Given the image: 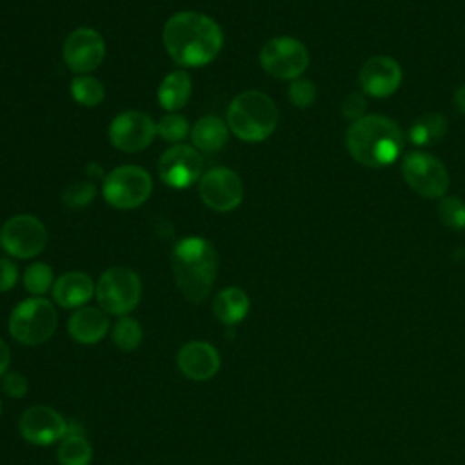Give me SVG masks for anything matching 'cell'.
<instances>
[{
	"label": "cell",
	"instance_id": "1",
	"mask_svg": "<svg viewBox=\"0 0 465 465\" xmlns=\"http://www.w3.org/2000/svg\"><path fill=\"white\" fill-rule=\"evenodd\" d=\"M162 40L167 54L176 64L200 67L216 58L223 45V33L211 16L182 11L165 22Z\"/></svg>",
	"mask_w": 465,
	"mask_h": 465
},
{
	"label": "cell",
	"instance_id": "2",
	"mask_svg": "<svg viewBox=\"0 0 465 465\" xmlns=\"http://www.w3.org/2000/svg\"><path fill=\"white\" fill-rule=\"evenodd\" d=\"M405 136L400 125L381 114H365L345 131L347 153L363 167L391 165L403 151Z\"/></svg>",
	"mask_w": 465,
	"mask_h": 465
},
{
	"label": "cell",
	"instance_id": "3",
	"mask_svg": "<svg viewBox=\"0 0 465 465\" xmlns=\"http://www.w3.org/2000/svg\"><path fill=\"white\" fill-rule=\"evenodd\" d=\"M173 276L182 294L194 303L203 302L218 274V252L203 236H185L171 254Z\"/></svg>",
	"mask_w": 465,
	"mask_h": 465
},
{
	"label": "cell",
	"instance_id": "4",
	"mask_svg": "<svg viewBox=\"0 0 465 465\" xmlns=\"http://www.w3.org/2000/svg\"><path fill=\"white\" fill-rule=\"evenodd\" d=\"M229 131L243 142H263L278 125V109L272 98L262 91L249 89L236 94L227 109Z\"/></svg>",
	"mask_w": 465,
	"mask_h": 465
},
{
	"label": "cell",
	"instance_id": "5",
	"mask_svg": "<svg viewBox=\"0 0 465 465\" xmlns=\"http://www.w3.org/2000/svg\"><path fill=\"white\" fill-rule=\"evenodd\" d=\"M54 305L44 296H31L15 305L9 314V334L22 345L45 343L56 331Z\"/></svg>",
	"mask_w": 465,
	"mask_h": 465
},
{
	"label": "cell",
	"instance_id": "6",
	"mask_svg": "<svg viewBox=\"0 0 465 465\" xmlns=\"http://www.w3.org/2000/svg\"><path fill=\"white\" fill-rule=\"evenodd\" d=\"M94 296L107 314L127 316L142 298L140 276L129 267H109L98 278Z\"/></svg>",
	"mask_w": 465,
	"mask_h": 465
},
{
	"label": "cell",
	"instance_id": "7",
	"mask_svg": "<svg viewBox=\"0 0 465 465\" xmlns=\"http://www.w3.org/2000/svg\"><path fill=\"white\" fill-rule=\"evenodd\" d=\"M104 200L122 211L140 207L153 193L149 173L138 165H118L104 180Z\"/></svg>",
	"mask_w": 465,
	"mask_h": 465
},
{
	"label": "cell",
	"instance_id": "8",
	"mask_svg": "<svg viewBox=\"0 0 465 465\" xmlns=\"http://www.w3.org/2000/svg\"><path fill=\"white\" fill-rule=\"evenodd\" d=\"M401 176L405 183L423 198H443L450 182L441 160L423 151L405 153Z\"/></svg>",
	"mask_w": 465,
	"mask_h": 465
},
{
	"label": "cell",
	"instance_id": "9",
	"mask_svg": "<svg viewBox=\"0 0 465 465\" xmlns=\"http://www.w3.org/2000/svg\"><path fill=\"white\" fill-rule=\"evenodd\" d=\"M263 71L278 80H296L309 65L307 47L292 36H274L260 51Z\"/></svg>",
	"mask_w": 465,
	"mask_h": 465
},
{
	"label": "cell",
	"instance_id": "10",
	"mask_svg": "<svg viewBox=\"0 0 465 465\" xmlns=\"http://www.w3.org/2000/svg\"><path fill=\"white\" fill-rule=\"evenodd\" d=\"M45 243L47 229L44 222L33 214H16L0 229V245L15 258H35L44 251Z\"/></svg>",
	"mask_w": 465,
	"mask_h": 465
},
{
	"label": "cell",
	"instance_id": "11",
	"mask_svg": "<svg viewBox=\"0 0 465 465\" xmlns=\"http://www.w3.org/2000/svg\"><path fill=\"white\" fill-rule=\"evenodd\" d=\"M198 193L209 209L216 213H229L242 203L243 183L232 169L214 167L202 174Z\"/></svg>",
	"mask_w": 465,
	"mask_h": 465
},
{
	"label": "cell",
	"instance_id": "12",
	"mask_svg": "<svg viewBox=\"0 0 465 465\" xmlns=\"http://www.w3.org/2000/svg\"><path fill=\"white\" fill-rule=\"evenodd\" d=\"M109 142L124 153L145 149L156 136V122L142 111H124L109 124Z\"/></svg>",
	"mask_w": 465,
	"mask_h": 465
},
{
	"label": "cell",
	"instance_id": "13",
	"mask_svg": "<svg viewBox=\"0 0 465 465\" xmlns=\"http://www.w3.org/2000/svg\"><path fill=\"white\" fill-rule=\"evenodd\" d=\"M203 160L198 149L183 143L169 147L158 160L160 180L173 189H187L202 178Z\"/></svg>",
	"mask_w": 465,
	"mask_h": 465
},
{
	"label": "cell",
	"instance_id": "14",
	"mask_svg": "<svg viewBox=\"0 0 465 465\" xmlns=\"http://www.w3.org/2000/svg\"><path fill=\"white\" fill-rule=\"evenodd\" d=\"M18 430L25 441L45 447L67 434V420L49 405H33L22 412Z\"/></svg>",
	"mask_w": 465,
	"mask_h": 465
},
{
	"label": "cell",
	"instance_id": "15",
	"mask_svg": "<svg viewBox=\"0 0 465 465\" xmlns=\"http://www.w3.org/2000/svg\"><path fill=\"white\" fill-rule=\"evenodd\" d=\"M105 56V42L102 35L91 27H78L64 42V62L78 74L94 71Z\"/></svg>",
	"mask_w": 465,
	"mask_h": 465
},
{
	"label": "cell",
	"instance_id": "16",
	"mask_svg": "<svg viewBox=\"0 0 465 465\" xmlns=\"http://www.w3.org/2000/svg\"><path fill=\"white\" fill-rule=\"evenodd\" d=\"M401 76V67L394 58L372 56L361 65L358 73V84L363 94L372 98H387L398 91Z\"/></svg>",
	"mask_w": 465,
	"mask_h": 465
},
{
	"label": "cell",
	"instance_id": "17",
	"mask_svg": "<svg viewBox=\"0 0 465 465\" xmlns=\"http://www.w3.org/2000/svg\"><path fill=\"white\" fill-rule=\"evenodd\" d=\"M176 365L185 378L193 381H207L220 371V354L214 345L194 340L180 347Z\"/></svg>",
	"mask_w": 465,
	"mask_h": 465
},
{
	"label": "cell",
	"instance_id": "18",
	"mask_svg": "<svg viewBox=\"0 0 465 465\" xmlns=\"http://www.w3.org/2000/svg\"><path fill=\"white\" fill-rule=\"evenodd\" d=\"M94 282L82 271H69L53 283V300L64 309H80L94 296Z\"/></svg>",
	"mask_w": 465,
	"mask_h": 465
},
{
	"label": "cell",
	"instance_id": "19",
	"mask_svg": "<svg viewBox=\"0 0 465 465\" xmlns=\"http://www.w3.org/2000/svg\"><path fill=\"white\" fill-rule=\"evenodd\" d=\"M67 331L69 336L78 343H98L109 332V316L100 307L84 305L69 316Z\"/></svg>",
	"mask_w": 465,
	"mask_h": 465
},
{
	"label": "cell",
	"instance_id": "20",
	"mask_svg": "<svg viewBox=\"0 0 465 465\" xmlns=\"http://www.w3.org/2000/svg\"><path fill=\"white\" fill-rule=\"evenodd\" d=\"M251 302L245 291L240 287H225L213 298V314L223 325H236L240 323L249 312Z\"/></svg>",
	"mask_w": 465,
	"mask_h": 465
},
{
	"label": "cell",
	"instance_id": "21",
	"mask_svg": "<svg viewBox=\"0 0 465 465\" xmlns=\"http://www.w3.org/2000/svg\"><path fill=\"white\" fill-rule=\"evenodd\" d=\"M191 142L198 151L203 153H216L220 151L229 140V127L218 116H202L191 127Z\"/></svg>",
	"mask_w": 465,
	"mask_h": 465
},
{
	"label": "cell",
	"instance_id": "22",
	"mask_svg": "<svg viewBox=\"0 0 465 465\" xmlns=\"http://www.w3.org/2000/svg\"><path fill=\"white\" fill-rule=\"evenodd\" d=\"M191 91H193L191 76L185 71L176 69V71L165 74V78L162 80V84L158 87V104L163 109L176 113L178 109H182L187 104Z\"/></svg>",
	"mask_w": 465,
	"mask_h": 465
},
{
	"label": "cell",
	"instance_id": "23",
	"mask_svg": "<svg viewBox=\"0 0 465 465\" xmlns=\"http://www.w3.org/2000/svg\"><path fill=\"white\" fill-rule=\"evenodd\" d=\"M447 133V120L443 114L427 113L412 122L409 127V140L414 145H432Z\"/></svg>",
	"mask_w": 465,
	"mask_h": 465
},
{
	"label": "cell",
	"instance_id": "24",
	"mask_svg": "<svg viewBox=\"0 0 465 465\" xmlns=\"http://www.w3.org/2000/svg\"><path fill=\"white\" fill-rule=\"evenodd\" d=\"M56 458L60 465H89L93 460V447L85 434H65L60 440Z\"/></svg>",
	"mask_w": 465,
	"mask_h": 465
},
{
	"label": "cell",
	"instance_id": "25",
	"mask_svg": "<svg viewBox=\"0 0 465 465\" xmlns=\"http://www.w3.org/2000/svg\"><path fill=\"white\" fill-rule=\"evenodd\" d=\"M69 89H71V96L74 98V102H78L84 107H94L105 96V89H104L102 82L89 74H78L76 78H73Z\"/></svg>",
	"mask_w": 465,
	"mask_h": 465
},
{
	"label": "cell",
	"instance_id": "26",
	"mask_svg": "<svg viewBox=\"0 0 465 465\" xmlns=\"http://www.w3.org/2000/svg\"><path fill=\"white\" fill-rule=\"evenodd\" d=\"M111 336H113V341L114 345L120 349V351H134L140 343H142V338H143V331H142V325L131 318V316H120L116 320V323L113 325V331H111Z\"/></svg>",
	"mask_w": 465,
	"mask_h": 465
},
{
	"label": "cell",
	"instance_id": "27",
	"mask_svg": "<svg viewBox=\"0 0 465 465\" xmlns=\"http://www.w3.org/2000/svg\"><path fill=\"white\" fill-rule=\"evenodd\" d=\"M24 287L33 296H44L49 289H53L54 276L53 269L44 262H35L24 271Z\"/></svg>",
	"mask_w": 465,
	"mask_h": 465
},
{
	"label": "cell",
	"instance_id": "28",
	"mask_svg": "<svg viewBox=\"0 0 465 465\" xmlns=\"http://www.w3.org/2000/svg\"><path fill=\"white\" fill-rule=\"evenodd\" d=\"M438 216L447 227L454 231L465 229V202L460 196L445 194L443 198H440Z\"/></svg>",
	"mask_w": 465,
	"mask_h": 465
},
{
	"label": "cell",
	"instance_id": "29",
	"mask_svg": "<svg viewBox=\"0 0 465 465\" xmlns=\"http://www.w3.org/2000/svg\"><path fill=\"white\" fill-rule=\"evenodd\" d=\"M191 133L189 129V122L183 114L180 113H169L165 116H162V120L156 124V134L160 138H163L165 142H173L178 143L182 142L187 134Z\"/></svg>",
	"mask_w": 465,
	"mask_h": 465
},
{
	"label": "cell",
	"instance_id": "30",
	"mask_svg": "<svg viewBox=\"0 0 465 465\" xmlns=\"http://www.w3.org/2000/svg\"><path fill=\"white\" fill-rule=\"evenodd\" d=\"M287 96H289L292 105H296L300 109H305V107L312 105L314 100H316V85L311 80L300 76L296 80H291V85L287 89Z\"/></svg>",
	"mask_w": 465,
	"mask_h": 465
},
{
	"label": "cell",
	"instance_id": "31",
	"mask_svg": "<svg viewBox=\"0 0 465 465\" xmlns=\"http://www.w3.org/2000/svg\"><path fill=\"white\" fill-rule=\"evenodd\" d=\"M94 193H96V187L91 182H76L64 191L62 200L67 207L80 209V207H85L94 198Z\"/></svg>",
	"mask_w": 465,
	"mask_h": 465
},
{
	"label": "cell",
	"instance_id": "32",
	"mask_svg": "<svg viewBox=\"0 0 465 465\" xmlns=\"http://www.w3.org/2000/svg\"><path fill=\"white\" fill-rule=\"evenodd\" d=\"M2 391L9 398H24L29 391V381L22 372L16 371H7L2 376Z\"/></svg>",
	"mask_w": 465,
	"mask_h": 465
},
{
	"label": "cell",
	"instance_id": "33",
	"mask_svg": "<svg viewBox=\"0 0 465 465\" xmlns=\"http://www.w3.org/2000/svg\"><path fill=\"white\" fill-rule=\"evenodd\" d=\"M365 107H367V102H365V96L363 93H351L343 98V104H341V114L351 120V122H356L360 118L365 116Z\"/></svg>",
	"mask_w": 465,
	"mask_h": 465
},
{
	"label": "cell",
	"instance_id": "34",
	"mask_svg": "<svg viewBox=\"0 0 465 465\" xmlns=\"http://www.w3.org/2000/svg\"><path fill=\"white\" fill-rule=\"evenodd\" d=\"M18 282V267L9 258L0 256V292L13 289Z\"/></svg>",
	"mask_w": 465,
	"mask_h": 465
},
{
	"label": "cell",
	"instance_id": "35",
	"mask_svg": "<svg viewBox=\"0 0 465 465\" xmlns=\"http://www.w3.org/2000/svg\"><path fill=\"white\" fill-rule=\"evenodd\" d=\"M11 363V352L7 343L0 338V376H4L7 372V367Z\"/></svg>",
	"mask_w": 465,
	"mask_h": 465
},
{
	"label": "cell",
	"instance_id": "36",
	"mask_svg": "<svg viewBox=\"0 0 465 465\" xmlns=\"http://www.w3.org/2000/svg\"><path fill=\"white\" fill-rule=\"evenodd\" d=\"M454 105H456V109L461 114H465V84L456 89V93H454Z\"/></svg>",
	"mask_w": 465,
	"mask_h": 465
},
{
	"label": "cell",
	"instance_id": "37",
	"mask_svg": "<svg viewBox=\"0 0 465 465\" xmlns=\"http://www.w3.org/2000/svg\"><path fill=\"white\" fill-rule=\"evenodd\" d=\"M0 416H2V403H0Z\"/></svg>",
	"mask_w": 465,
	"mask_h": 465
}]
</instances>
